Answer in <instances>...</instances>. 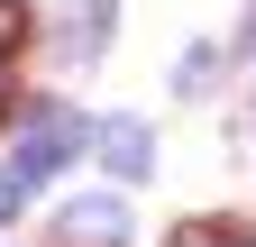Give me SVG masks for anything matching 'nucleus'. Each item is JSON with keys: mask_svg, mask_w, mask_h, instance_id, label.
<instances>
[{"mask_svg": "<svg viewBox=\"0 0 256 247\" xmlns=\"http://www.w3.org/2000/svg\"><path fill=\"white\" fill-rule=\"evenodd\" d=\"M82 138H92V128H82V119L64 110V101H37V110H28V128H18V156H10V174L28 183V192H37V183H46L64 156H74Z\"/></svg>", "mask_w": 256, "mask_h": 247, "instance_id": "1", "label": "nucleus"}, {"mask_svg": "<svg viewBox=\"0 0 256 247\" xmlns=\"http://www.w3.org/2000/svg\"><path fill=\"white\" fill-rule=\"evenodd\" d=\"M55 247H128V202H64Z\"/></svg>", "mask_w": 256, "mask_h": 247, "instance_id": "2", "label": "nucleus"}, {"mask_svg": "<svg viewBox=\"0 0 256 247\" xmlns=\"http://www.w3.org/2000/svg\"><path fill=\"white\" fill-rule=\"evenodd\" d=\"M92 146H101L110 174H146V165H156V138L138 128V119H101V128H92Z\"/></svg>", "mask_w": 256, "mask_h": 247, "instance_id": "3", "label": "nucleus"}, {"mask_svg": "<svg viewBox=\"0 0 256 247\" xmlns=\"http://www.w3.org/2000/svg\"><path fill=\"white\" fill-rule=\"evenodd\" d=\"M18 46H28V10H18V0H0V74L18 64Z\"/></svg>", "mask_w": 256, "mask_h": 247, "instance_id": "4", "label": "nucleus"}, {"mask_svg": "<svg viewBox=\"0 0 256 247\" xmlns=\"http://www.w3.org/2000/svg\"><path fill=\"white\" fill-rule=\"evenodd\" d=\"M174 247H238V229H229V220H183Z\"/></svg>", "mask_w": 256, "mask_h": 247, "instance_id": "5", "label": "nucleus"}, {"mask_svg": "<svg viewBox=\"0 0 256 247\" xmlns=\"http://www.w3.org/2000/svg\"><path fill=\"white\" fill-rule=\"evenodd\" d=\"M18 202H28V183L10 174V156H0V220H18Z\"/></svg>", "mask_w": 256, "mask_h": 247, "instance_id": "6", "label": "nucleus"}, {"mask_svg": "<svg viewBox=\"0 0 256 247\" xmlns=\"http://www.w3.org/2000/svg\"><path fill=\"white\" fill-rule=\"evenodd\" d=\"M247 46H256V18H247Z\"/></svg>", "mask_w": 256, "mask_h": 247, "instance_id": "7", "label": "nucleus"}]
</instances>
